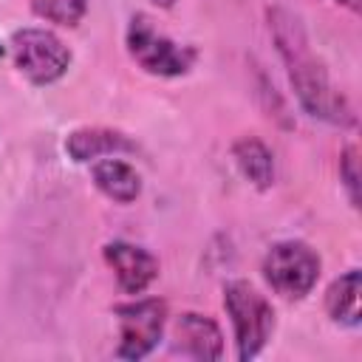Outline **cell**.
<instances>
[{"mask_svg": "<svg viewBox=\"0 0 362 362\" xmlns=\"http://www.w3.org/2000/svg\"><path fill=\"white\" fill-rule=\"evenodd\" d=\"M266 20H269V34L286 65V74H288V82H291V90L300 107L311 119L328 122L334 127H354L356 113L348 96L331 82L322 59L314 54L303 20L286 6H269Z\"/></svg>", "mask_w": 362, "mask_h": 362, "instance_id": "1", "label": "cell"}, {"mask_svg": "<svg viewBox=\"0 0 362 362\" xmlns=\"http://www.w3.org/2000/svg\"><path fill=\"white\" fill-rule=\"evenodd\" d=\"M223 308L229 314L232 331H235V348L238 359L249 362L255 359L274 331V308L249 280H229L223 286Z\"/></svg>", "mask_w": 362, "mask_h": 362, "instance_id": "2", "label": "cell"}, {"mask_svg": "<svg viewBox=\"0 0 362 362\" xmlns=\"http://www.w3.org/2000/svg\"><path fill=\"white\" fill-rule=\"evenodd\" d=\"M124 45L141 71L161 76V79L184 76L198 59V51L192 45H181L164 31H158L147 14L130 17L127 31H124Z\"/></svg>", "mask_w": 362, "mask_h": 362, "instance_id": "3", "label": "cell"}, {"mask_svg": "<svg viewBox=\"0 0 362 362\" xmlns=\"http://www.w3.org/2000/svg\"><path fill=\"white\" fill-rule=\"evenodd\" d=\"M322 260L305 240H277L263 255L260 272L274 294L283 300H305L320 280Z\"/></svg>", "mask_w": 362, "mask_h": 362, "instance_id": "4", "label": "cell"}, {"mask_svg": "<svg viewBox=\"0 0 362 362\" xmlns=\"http://www.w3.org/2000/svg\"><path fill=\"white\" fill-rule=\"evenodd\" d=\"M11 59L17 71L37 88L59 82L71 68V48L48 28H20L11 34Z\"/></svg>", "mask_w": 362, "mask_h": 362, "instance_id": "5", "label": "cell"}, {"mask_svg": "<svg viewBox=\"0 0 362 362\" xmlns=\"http://www.w3.org/2000/svg\"><path fill=\"white\" fill-rule=\"evenodd\" d=\"M119 322V345L116 356L127 362H139L156 351L167 325V303L158 297H133L127 303L113 305Z\"/></svg>", "mask_w": 362, "mask_h": 362, "instance_id": "6", "label": "cell"}, {"mask_svg": "<svg viewBox=\"0 0 362 362\" xmlns=\"http://www.w3.org/2000/svg\"><path fill=\"white\" fill-rule=\"evenodd\" d=\"M102 257L113 272L119 288L130 297L144 294L158 277V257L130 240H110L102 246Z\"/></svg>", "mask_w": 362, "mask_h": 362, "instance_id": "7", "label": "cell"}, {"mask_svg": "<svg viewBox=\"0 0 362 362\" xmlns=\"http://www.w3.org/2000/svg\"><path fill=\"white\" fill-rule=\"evenodd\" d=\"M173 354L187 359L212 362L223 356V334L221 325L198 311H184L173 322Z\"/></svg>", "mask_w": 362, "mask_h": 362, "instance_id": "8", "label": "cell"}, {"mask_svg": "<svg viewBox=\"0 0 362 362\" xmlns=\"http://www.w3.org/2000/svg\"><path fill=\"white\" fill-rule=\"evenodd\" d=\"M136 144L127 139V133L113 130V127H76L65 139V153L76 164H93L96 158L116 156V153H133Z\"/></svg>", "mask_w": 362, "mask_h": 362, "instance_id": "9", "label": "cell"}, {"mask_svg": "<svg viewBox=\"0 0 362 362\" xmlns=\"http://www.w3.org/2000/svg\"><path fill=\"white\" fill-rule=\"evenodd\" d=\"M90 178L96 184V189L116 204H133L141 195V175L136 173L133 164H127L116 156L96 158L90 164Z\"/></svg>", "mask_w": 362, "mask_h": 362, "instance_id": "10", "label": "cell"}, {"mask_svg": "<svg viewBox=\"0 0 362 362\" xmlns=\"http://www.w3.org/2000/svg\"><path fill=\"white\" fill-rule=\"evenodd\" d=\"M232 161L255 189L274 184V156L257 136H240L232 141Z\"/></svg>", "mask_w": 362, "mask_h": 362, "instance_id": "11", "label": "cell"}, {"mask_svg": "<svg viewBox=\"0 0 362 362\" xmlns=\"http://www.w3.org/2000/svg\"><path fill=\"white\" fill-rule=\"evenodd\" d=\"M325 311L337 325H359V269H348L345 274L331 280V286L325 288Z\"/></svg>", "mask_w": 362, "mask_h": 362, "instance_id": "12", "label": "cell"}, {"mask_svg": "<svg viewBox=\"0 0 362 362\" xmlns=\"http://www.w3.org/2000/svg\"><path fill=\"white\" fill-rule=\"evenodd\" d=\"M31 11L54 25L62 28H74L82 23V17L88 14V0H28Z\"/></svg>", "mask_w": 362, "mask_h": 362, "instance_id": "13", "label": "cell"}, {"mask_svg": "<svg viewBox=\"0 0 362 362\" xmlns=\"http://www.w3.org/2000/svg\"><path fill=\"white\" fill-rule=\"evenodd\" d=\"M339 181L345 187V195L351 201V206H359V150L354 144H348L339 156Z\"/></svg>", "mask_w": 362, "mask_h": 362, "instance_id": "14", "label": "cell"}, {"mask_svg": "<svg viewBox=\"0 0 362 362\" xmlns=\"http://www.w3.org/2000/svg\"><path fill=\"white\" fill-rule=\"evenodd\" d=\"M334 3H339V6H345V8H348V11H354V14L359 11V0H334Z\"/></svg>", "mask_w": 362, "mask_h": 362, "instance_id": "15", "label": "cell"}]
</instances>
